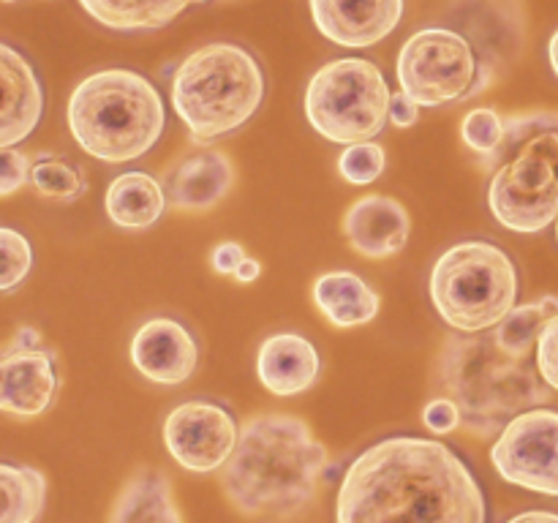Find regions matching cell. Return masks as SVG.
Here are the masks:
<instances>
[{
	"label": "cell",
	"mask_w": 558,
	"mask_h": 523,
	"mask_svg": "<svg viewBox=\"0 0 558 523\" xmlns=\"http://www.w3.org/2000/svg\"><path fill=\"white\" fill-rule=\"evenodd\" d=\"M338 523H485V496L447 445L392 436L360 452L338 490Z\"/></svg>",
	"instance_id": "6da1fadb"
},
{
	"label": "cell",
	"mask_w": 558,
	"mask_h": 523,
	"mask_svg": "<svg viewBox=\"0 0 558 523\" xmlns=\"http://www.w3.org/2000/svg\"><path fill=\"white\" fill-rule=\"evenodd\" d=\"M325 469L327 450L305 419L267 412L240 428L221 488L243 515L287 521L316 499Z\"/></svg>",
	"instance_id": "7a4b0ae2"
},
{
	"label": "cell",
	"mask_w": 558,
	"mask_h": 523,
	"mask_svg": "<svg viewBox=\"0 0 558 523\" xmlns=\"http://www.w3.org/2000/svg\"><path fill=\"white\" fill-rule=\"evenodd\" d=\"M434 385L461 409V428L477 439L499 436L518 414L545 406L550 385L532 360H512L494 330L450 336L434 368Z\"/></svg>",
	"instance_id": "3957f363"
},
{
	"label": "cell",
	"mask_w": 558,
	"mask_h": 523,
	"mask_svg": "<svg viewBox=\"0 0 558 523\" xmlns=\"http://www.w3.org/2000/svg\"><path fill=\"white\" fill-rule=\"evenodd\" d=\"M167 112L153 82L129 69L96 71L69 98L76 145L107 163L142 158L161 139Z\"/></svg>",
	"instance_id": "277c9868"
},
{
	"label": "cell",
	"mask_w": 558,
	"mask_h": 523,
	"mask_svg": "<svg viewBox=\"0 0 558 523\" xmlns=\"http://www.w3.org/2000/svg\"><path fill=\"white\" fill-rule=\"evenodd\" d=\"M169 96L191 139L207 145L254 118L265 101V74L238 44H207L178 65Z\"/></svg>",
	"instance_id": "5b68a950"
},
{
	"label": "cell",
	"mask_w": 558,
	"mask_h": 523,
	"mask_svg": "<svg viewBox=\"0 0 558 523\" xmlns=\"http://www.w3.org/2000/svg\"><path fill=\"white\" fill-rule=\"evenodd\" d=\"M428 287L436 314L456 332L474 336L515 308L518 270L499 245L469 240L436 259Z\"/></svg>",
	"instance_id": "8992f818"
},
{
	"label": "cell",
	"mask_w": 558,
	"mask_h": 523,
	"mask_svg": "<svg viewBox=\"0 0 558 523\" xmlns=\"http://www.w3.org/2000/svg\"><path fill=\"white\" fill-rule=\"evenodd\" d=\"M390 104L392 93L379 65L365 58H338L311 76L305 118L325 139L354 145L381 134Z\"/></svg>",
	"instance_id": "52a82bcc"
},
{
	"label": "cell",
	"mask_w": 558,
	"mask_h": 523,
	"mask_svg": "<svg viewBox=\"0 0 558 523\" xmlns=\"http://www.w3.org/2000/svg\"><path fill=\"white\" fill-rule=\"evenodd\" d=\"M477 54L450 27H425L398 52V85L420 107H441L477 90Z\"/></svg>",
	"instance_id": "ba28073f"
},
{
	"label": "cell",
	"mask_w": 558,
	"mask_h": 523,
	"mask_svg": "<svg viewBox=\"0 0 558 523\" xmlns=\"http://www.w3.org/2000/svg\"><path fill=\"white\" fill-rule=\"evenodd\" d=\"M501 479L534 494L558 496V412L529 409L499 434L490 450Z\"/></svg>",
	"instance_id": "9c48e42d"
},
{
	"label": "cell",
	"mask_w": 558,
	"mask_h": 523,
	"mask_svg": "<svg viewBox=\"0 0 558 523\" xmlns=\"http://www.w3.org/2000/svg\"><path fill=\"white\" fill-rule=\"evenodd\" d=\"M488 205L512 232L534 234L558 218V172L539 156H518L494 169Z\"/></svg>",
	"instance_id": "30bf717a"
},
{
	"label": "cell",
	"mask_w": 558,
	"mask_h": 523,
	"mask_svg": "<svg viewBox=\"0 0 558 523\" xmlns=\"http://www.w3.org/2000/svg\"><path fill=\"white\" fill-rule=\"evenodd\" d=\"M238 423L223 406L210 401H185L169 412L163 441L174 461L196 474L223 469L238 447Z\"/></svg>",
	"instance_id": "8fae6325"
},
{
	"label": "cell",
	"mask_w": 558,
	"mask_h": 523,
	"mask_svg": "<svg viewBox=\"0 0 558 523\" xmlns=\"http://www.w3.org/2000/svg\"><path fill=\"white\" fill-rule=\"evenodd\" d=\"M58 357L52 349H3L0 357V409L16 419H33L58 396Z\"/></svg>",
	"instance_id": "7c38bea8"
},
{
	"label": "cell",
	"mask_w": 558,
	"mask_h": 523,
	"mask_svg": "<svg viewBox=\"0 0 558 523\" xmlns=\"http://www.w3.org/2000/svg\"><path fill=\"white\" fill-rule=\"evenodd\" d=\"M311 14L325 38L360 49L385 41L403 16V0H311Z\"/></svg>",
	"instance_id": "4fadbf2b"
},
{
	"label": "cell",
	"mask_w": 558,
	"mask_h": 523,
	"mask_svg": "<svg viewBox=\"0 0 558 523\" xmlns=\"http://www.w3.org/2000/svg\"><path fill=\"white\" fill-rule=\"evenodd\" d=\"M131 363L156 385H180L199 363L194 336L174 319H150L131 338Z\"/></svg>",
	"instance_id": "5bb4252c"
},
{
	"label": "cell",
	"mask_w": 558,
	"mask_h": 523,
	"mask_svg": "<svg viewBox=\"0 0 558 523\" xmlns=\"http://www.w3.org/2000/svg\"><path fill=\"white\" fill-rule=\"evenodd\" d=\"M343 234L360 256L387 259L407 248L412 218L398 199L385 194H365L343 212Z\"/></svg>",
	"instance_id": "9a60e30c"
},
{
	"label": "cell",
	"mask_w": 558,
	"mask_h": 523,
	"mask_svg": "<svg viewBox=\"0 0 558 523\" xmlns=\"http://www.w3.org/2000/svg\"><path fill=\"white\" fill-rule=\"evenodd\" d=\"M234 185V163L221 150L191 153L163 178L167 202L174 210L202 212L216 207Z\"/></svg>",
	"instance_id": "2e32d148"
},
{
	"label": "cell",
	"mask_w": 558,
	"mask_h": 523,
	"mask_svg": "<svg viewBox=\"0 0 558 523\" xmlns=\"http://www.w3.org/2000/svg\"><path fill=\"white\" fill-rule=\"evenodd\" d=\"M0 80H3L0 147H14L36 131L44 112V93L31 63L9 44H0Z\"/></svg>",
	"instance_id": "e0dca14e"
},
{
	"label": "cell",
	"mask_w": 558,
	"mask_h": 523,
	"mask_svg": "<svg viewBox=\"0 0 558 523\" xmlns=\"http://www.w3.org/2000/svg\"><path fill=\"white\" fill-rule=\"evenodd\" d=\"M319 365V352L308 338L298 332H278L259 346L256 376L267 392L289 398L314 387Z\"/></svg>",
	"instance_id": "ac0fdd59"
},
{
	"label": "cell",
	"mask_w": 558,
	"mask_h": 523,
	"mask_svg": "<svg viewBox=\"0 0 558 523\" xmlns=\"http://www.w3.org/2000/svg\"><path fill=\"white\" fill-rule=\"evenodd\" d=\"M314 303L322 316L341 330L368 325L379 314V294L349 270H332L316 278Z\"/></svg>",
	"instance_id": "d6986e66"
},
{
	"label": "cell",
	"mask_w": 558,
	"mask_h": 523,
	"mask_svg": "<svg viewBox=\"0 0 558 523\" xmlns=\"http://www.w3.org/2000/svg\"><path fill=\"white\" fill-rule=\"evenodd\" d=\"M167 191L147 172H123L109 183L104 210L109 221L123 229H147L163 216Z\"/></svg>",
	"instance_id": "ffe728a7"
},
{
	"label": "cell",
	"mask_w": 558,
	"mask_h": 523,
	"mask_svg": "<svg viewBox=\"0 0 558 523\" xmlns=\"http://www.w3.org/2000/svg\"><path fill=\"white\" fill-rule=\"evenodd\" d=\"M109 523H180L172 485L161 469H140L114 501Z\"/></svg>",
	"instance_id": "44dd1931"
},
{
	"label": "cell",
	"mask_w": 558,
	"mask_h": 523,
	"mask_svg": "<svg viewBox=\"0 0 558 523\" xmlns=\"http://www.w3.org/2000/svg\"><path fill=\"white\" fill-rule=\"evenodd\" d=\"M207 0H80L82 9L109 31H156Z\"/></svg>",
	"instance_id": "7402d4cb"
},
{
	"label": "cell",
	"mask_w": 558,
	"mask_h": 523,
	"mask_svg": "<svg viewBox=\"0 0 558 523\" xmlns=\"http://www.w3.org/2000/svg\"><path fill=\"white\" fill-rule=\"evenodd\" d=\"M518 156H539L558 172V112H529L507 118V139L494 161L485 169H496Z\"/></svg>",
	"instance_id": "603a6c76"
},
{
	"label": "cell",
	"mask_w": 558,
	"mask_h": 523,
	"mask_svg": "<svg viewBox=\"0 0 558 523\" xmlns=\"http://www.w3.org/2000/svg\"><path fill=\"white\" fill-rule=\"evenodd\" d=\"M558 314V297L556 294H545V297L534 300V303L515 305L499 325L494 327L496 346L512 360H529L532 352H537L539 336H543L545 325Z\"/></svg>",
	"instance_id": "cb8c5ba5"
},
{
	"label": "cell",
	"mask_w": 558,
	"mask_h": 523,
	"mask_svg": "<svg viewBox=\"0 0 558 523\" xmlns=\"http://www.w3.org/2000/svg\"><path fill=\"white\" fill-rule=\"evenodd\" d=\"M3 488V518L0 523H36L47 501V477L33 466H0Z\"/></svg>",
	"instance_id": "d4e9b609"
},
{
	"label": "cell",
	"mask_w": 558,
	"mask_h": 523,
	"mask_svg": "<svg viewBox=\"0 0 558 523\" xmlns=\"http://www.w3.org/2000/svg\"><path fill=\"white\" fill-rule=\"evenodd\" d=\"M31 183L44 199L52 202H76L87 191L85 174L54 156H44L33 163Z\"/></svg>",
	"instance_id": "484cf974"
},
{
	"label": "cell",
	"mask_w": 558,
	"mask_h": 523,
	"mask_svg": "<svg viewBox=\"0 0 558 523\" xmlns=\"http://www.w3.org/2000/svg\"><path fill=\"white\" fill-rule=\"evenodd\" d=\"M461 139L469 150L477 153V156L483 158L485 167V163L494 161V156L501 150V145H505L507 120L490 107L472 109L461 123Z\"/></svg>",
	"instance_id": "4316f807"
},
{
	"label": "cell",
	"mask_w": 558,
	"mask_h": 523,
	"mask_svg": "<svg viewBox=\"0 0 558 523\" xmlns=\"http://www.w3.org/2000/svg\"><path fill=\"white\" fill-rule=\"evenodd\" d=\"M385 167L387 153L385 147L376 145L374 139L347 145V150L338 158V172H341L343 180H349V183L354 185H368L374 183V180H379Z\"/></svg>",
	"instance_id": "83f0119b"
},
{
	"label": "cell",
	"mask_w": 558,
	"mask_h": 523,
	"mask_svg": "<svg viewBox=\"0 0 558 523\" xmlns=\"http://www.w3.org/2000/svg\"><path fill=\"white\" fill-rule=\"evenodd\" d=\"M0 251H3V276H0V292L11 294L27 278L33 267L31 243L16 229H0Z\"/></svg>",
	"instance_id": "f1b7e54d"
},
{
	"label": "cell",
	"mask_w": 558,
	"mask_h": 523,
	"mask_svg": "<svg viewBox=\"0 0 558 523\" xmlns=\"http://www.w3.org/2000/svg\"><path fill=\"white\" fill-rule=\"evenodd\" d=\"M423 423L430 434L447 436L461 428V409H458V403L452 398L439 396L423 409Z\"/></svg>",
	"instance_id": "f546056e"
},
{
	"label": "cell",
	"mask_w": 558,
	"mask_h": 523,
	"mask_svg": "<svg viewBox=\"0 0 558 523\" xmlns=\"http://www.w3.org/2000/svg\"><path fill=\"white\" fill-rule=\"evenodd\" d=\"M0 163H3V169H0V196H11L31 180L27 156L16 150V147H3Z\"/></svg>",
	"instance_id": "4dcf8cb0"
},
{
	"label": "cell",
	"mask_w": 558,
	"mask_h": 523,
	"mask_svg": "<svg viewBox=\"0 0 558 523\" xmlns=\"http://www.w3.org/2000/svg\"><path fill=\"white\" fill-rule=\"evenodd\" d=\"M537 368L550 385V390L558 392V314L545 325L543 336H539Z\"/></svg>",
	"instance_id": "1f68e13d"
},
{
	"label": "cell",
	"mask_w": 558,
	"mask_h": 523,
	"mask_svg": "<svg viewBox=\"0 0 558 523\" xmlns=\"http://www.w3.org/2000/svg\"><path fill=\"white\" fill-rule=\"evenodd\" d=\"M243 259H245L243 245L234 243V240H223V243H218L216 248H213L210 265L218 276H234L238 267L243 265Z\"/></svg>",
	"instance_id": "d6a6232c"
},
{
	"label": "cell",
	"mask_w": 558,
	"mask_h": 523,
	"mask_svg": "<svg viewBox=\"0 0 558 523\" xmlns=\"http://www.w3.org/2000/svg\"><path fill=\"white\" fill-rule=\"evenodd\" d=\"M390 120L392 125H398V129H412V125L420 120V104L414 101L412 96H407L403 90H398L390 104Z\"/></svg>",
	"instance_id": "836d02e7"
},
{
	"label": "cell",
	"mask_w": 558,
	"mask_h": 523,
	"mask_svg": "<svg viewBox=\"0 0 558 523\" xmlns=\"http://www.w3.org/2000/svg\"><path fill=\"white\" fill-rule=\"evenodd\" d=\"M259 276H262L259 259H251V256H245L243 265H240L238 272H234V281H238V283H254Z\"/></svg>",
	"instance_id": "e575fe53"
},
{
	"label": "cell",
	"mask_w": 558,
	"mask_h": 523,
	"mask_svg": "<svg viewBox=\"0 0 558 523\" xmlns=\"http://www.w3.org/2000/svg\"><path fill=\"white\" fill-rule=\"evenodd\" d=\"M507 523H558V515L556 512H545V510H529L523 512V515H515Z\"/></svg>",
	"instance_id": "d590c367"
},
{
	"label": "cell",
	"mask_w": 558,
	"mask_h": 523,
	"mask_svg": "<svg viewBox=\"0 0 558 523\" xmlns=\"http://www.w3.org/2000/svg\"><path fill=\"white\" fill-rule=\"evenodd\" d=\"M548 58H550V65H554V71L558 76V31L554 33V38H550V44H548Z\"/></svg>",
	"instance_id": "8d00e7d4"
},
{
	"label": "cell",
	"mask_w": 558,
	"mask_h": 523,
	"mask_svg": "<svg viewBox=\"0 0 558 523\" xmlns=\"http://www.w3.org/2000/svg\"><path fill=\"white\" fill-rule=\"evenodd\" d=\"M556 238H558V218H556Z\"/></svg>",
	"instance_id": "74e56055"
},
{
	"label": "cell",
	"mask_w": 558,
	"mask_h": 523,
	"mask_svg": "<svg viewBox=\"0 0 558 523\" xmlns=\"http://www.w3.org/2000/svg\"><path fill=\"white\" fill-rule=\"evenodd\" d=\"M5 3H14V0H5Z\"/></svg>",
	"instance_id": "f35d334b"
}]
</instances>
